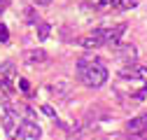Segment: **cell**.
<instances>
[{
	"mask_svg": "<svg viewBox=\"0 0 147 140\" xmlns=\"http://www.w3.org/2000/svg\"><path fill=\"white\" fill-rule=\"evenodd\" d=\"M117 96L128 103H140L145 96H147V68L145 65H124L119 70V82H117Z\"/></svg>",
	"mask_w": 147,
	"mask_h": 140,
	"instance_id": "6da1fadb",
	"label": "cell"
},
{
	"mask_svg": "<svg viewBox=\"0 0 147 140\" xmlns=\"http://www.w3.org/2000/svg\"><path fill=\"white\" fill-rule=\"evenodd\" d=\"M77 75L80 79L89 86V89H100V86L107 82V68L96 59V56H84L77 63Z\"/></svg>",
	"mask_w": 147,
	"mask_h": 140,
	"instance_id": "7a4b0ae2",
	"label": "cell"
},
{
	"mask_svg": "<svg viewBox=\"0 0 147 140\" xmlns=\"http://www.w3.org/2000/svg\"><path fill=\"white\" fill-rule=\"evenodd\" d=\"M124 129H126V135L131 140H147V114L142 112L133 119H128Z\"/></svg>",
	"mask_w": 147,
	"mask_h": 140,
	"instance_id": "3957f363",
	"label": "cell"
},
{
	"mask_svg": "<svg viewBox=\"0 0 147 140\" xmlns=\"http://www.w3.org/2000/svg\"><path fill=\"white\" fill-rule=\"evenodd\" d=\"M115 59H119L124 65H131L138 61V49L133 44H117L115 47Z\"/></svg>",
	"mask_w": 147,
	"mask_h": 140,
	"instance_id": "277c9868",
	"label": "cell"
},
{
	"mask_svg": "<svg viewBox=\"0 0 147 140\" xmlns=\"http://www.w3.org/2000/svg\"><path fill=\"white\" fill-rule=\"evenodd\" d=\"M80 44H82L84 49H98V47H103V44H105V35H103V28H96L94 33L84 35V38L80 40Z\"/></svg>",
	"mask_w": 147,
	"mask_h": 140,
	"instance_id": "5b68a950",
	"label": "cell"
},
{
	"mask_svg": "<svg viewBox=\"0 0 147 140\" xmlns=\"http://www.w3.org/2000/svg\"><path fill=\"white\" fill-rule=\"evenodd\" d=\"M19 126H21V117L16 114L14 110H7L5 117H3V129H5V133L12 138L16 131H19Z\"/></svg>",
	"mask_w": 147,
	"mask_h": 140,
	"instance_id": "8992f818",
	"label": "cell"
},
{
	"mask_svg": "<svg viewBox=\"0 0 147 140\" xmlns=\"http://www.w3.org/2000/svg\"><path fill=\"white\" fill-rule=\"evenodd\" d=\"M126 30V24H117V26H110V28H103V35H105V44H112L117 47L119 40H121V35Z\"/></svg>",
	"mask_w": 147,
	"mask_h": 140,
	"instance_id": "52a82bcc",
	"label": "cell"
},
{
	"mask_svg": "<svg viewBox=\"0 0 147 140\" xmlns=\"http://www.w3.org/2000/svg\"><path fill=\"white\" fill-rule=\"evenodd\" d=\"M47 89H49L51 96H56V98H68L70 91H72V84L68 79H56V82H51Z\"/></svg>",
	"mask_w": 147,
	"mask_h": 140,
	"instance_id": "ba28073f",
	"label": "cell"
},
{
	"mask_svg": "<svg viewBox=\"0 0 147 140\" xmlns=\"http://www.w3.org/2000/svg\"><path fill=\"white\" fill-rule=\"evenodd\" d=\"M19 129L24 131V135L28 140H40V135H42V129H40V124L35 119H21V126Z\"/></svg>",
	"mask_w": 147,
	"mask_h": 140,
	"instance_id": "9c48e42d",
	"label": "cell"
},
{
	"mask_svg": "<svg viewBox=\"0 0 147 140\" xmlns=\"http://www.w3.org/2000/svg\"><path fill=\"white\" fill-rule=\"evenodd\" d=\"M24 61H26L28 65L45 63V61H47V51H45V49H28V51H24Z\"/></svg>",
	"mask_w": 147,
	"mask_h": 140,
	"instance_id": "30bf717a",
	"label": "cell"
},
{
	"mask_svg": "<svg viewBox=\"0 0 147 140\" xmlns=\"http://www.w3.org/2000/svg\"><path fill=\"white\" fill-rule=\"evenodd\" d=\"M0 77H3L5 82H14L16 79V65H14V61H3L0 63Z\"/></svg>",
	"mask_w": 147,
	"mask_h": 140,
	"instance_id": "8fae6325",
	"label": "cell"
},
{
	"mask_svg": "<svg viewBox=\"0 0 147 140\" xmlns=\"http://www.w3.org/2000/svg\"><path fill=\"white\" fill-rule=\"evenodd\" d=\"M35 26H38V40H47V38H49V33H51V26L45 24V21H38Z\"/></svg>",
	"mask_w": 147,
	"mask_h": 140,
	"instance_id": "7c38bea8",
	"label": "cell"
},
{
	"mask_svg": "<svg viewBox=\"0 0 147 140\" xmlns=\"http://www.w3.org/2000/svg\"><path fill=\"white\" fill-rule=\"evenodd\" d=\"M115 7H117V9H121V12H126V9L138 7V0H115Z\"/></svg>",
	"mask_w": 147,
	"mask_h": 140,
	"instance_id": "4fadbf2b",
	"label": "cell"
},
{
	"mask_svg": "<svg viewBox=\"0 0 147 140\" xmlns=\"http://www.w3.org/2000/svg\"><path fill=\"white\" fill-rule=\"evenodd\" d=\"M9 40V33H7V26L0 24V42H7Z\"/></svg>",
	"mask_w": 147,
	"mask_h": 140,
	"instance_id": "5bb4252c",
	"label": "cell"
},
{
	"mask_svg": "<svg viewBox=\"0 0 147 140\" xmlns=\"http://www.w3.org/2000/svg\"><path fill=\"white\" fill-rule=\"evenodd\" d=\"M19 86H21V91H24V94H30V84H28V79L21 77V79H19Z\"/></svg>",
	"mask_w": 147,
	"mask_h": 140,
	"instance_id": "9a60e30c",
	"label": "cell"
},
{
	"mask_svg": "<svg viewBox=\"0 0 147 140\" xmlns=\"http://www.w3.org/2000/svg\"><path fill=\"white\" fill-rule=\"evenodd\" d=\"M0 91H5V94H9V91H12V84H9V82H5L3 77H0Z\"/></svg>",
	"mask_w": 147,
	"mask_h": 140,
	"instance_id": "2e32d148",
	"label": "cell"
},
{
	"mask_svg": "<svg viewBox=\"0 0 147 140\" xmlns=\"http://www.w3.org/2000/svg\"><path fill=\"white\" fill-rule=\"evenodd\" d=\"M42 112H45V114H49V117H56V112H54L49 105H42Z\"/></svg>",
	"mask_w": 147,
	"mask_h": 140,
	"instance_id": "e0dca14e",
	"label": "cell"
},
{
	"mask_svg": "<svg viewBox=\"0 0 147 140\" xmlns=\"http://www.w3.org/2000/svg\"><path fill=\"white\" fill-rule=\"evenodd\" d=\"M35 5H40V7H47V5H51V0H33Z\"/></svg>",
	"mask_w": 147,
	"mask_h": 140,
	"instance_id": "ac0fdd59",
	"label": "cell"
},
{
	"mask_svg": "<svg viewBox=\"0 0 147 140\" xmlns=\"http://www.w3.org/2000/svg\"><path fill=\"white\" fill-rule=\"evenodd\" d=\"M110 5L115 7V0H100V7H110Z\"/></svg>",
	"mask_w": 147,
	"mask_h": 140,
	"instance_id": "d6986e66",
	"label": "cell"
},
{
	"mask_svg": "<svg viewBox=\"0 0 147 140\" xmlns=\"http://www.w3.org/2000/svg\"><path fill=\"white\" fill-rule=\"evenodd\" d=\"M5 9H7V0H0V14H3Z\"/></svg>",
	"mask_w": 147,
	"mask_h": 140,
	"instance_id": "ffe728a7",
	"label": "cell"
}]
</instances>
